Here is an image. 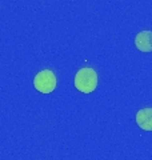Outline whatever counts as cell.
Wrapping results in <instances>:
<instances>
[{
	"instance_id": "1",
	"label": "cell",
	"mask_w": 152,
	"mask_h": 160,
	"mask_svg": "<svg viewBox=\"0 0 152 160\" xmlns=\"http://www.w3.org/2000/svg\"><path fill=\"white\" fill-rule=\"evenodd\" d=\"M98 86V73L94 68H82L75 75V87L83 93H91Z\"/></svg>"
},
{
	"instance_id": "3",
	"label": "cell",
	"mask_w": 152,
	"mask_h": 160,
	"mask_svg": "<svg viewBox=\"0 0 152 160\" xmlns=\"http://www.w3.org/2000/svg\"><path fill=\"white\" fill-rule=\"evenodd\" d=\"M135 46L141 52H152V31H141L135 36Z\"/></svg>"
},
{
	"instance_id": "2",
	"label": "cell",
	"mask_w": 152,
	"mask_h": 160,
	"mask_svg": "<svg viewBox=\"0 0 152 160\" xmlns=\"http://www.w3.org/2000/svg\"><path fill=\"white\" fill-rule=\"evenodd\" d=\"M33 86L42 93H51L56 88V76L51 69H43L33 78Z\"/></svg>"
},
{
	"instance_id": "4",
	"label": "cell",
	"mask_w": 152,
	"mask_h": 160,
	"mask_svg": "<svg viewBox=\"0 0 152 160\" xmlns=\"http://www.w3.org/2000/svg\"><path fill=\"white\" fill-rule=\"evenodd\" d=\"M136 123L144 131H152V108L139 109L136 113Z\"/></svg>"
}]
</instances>
